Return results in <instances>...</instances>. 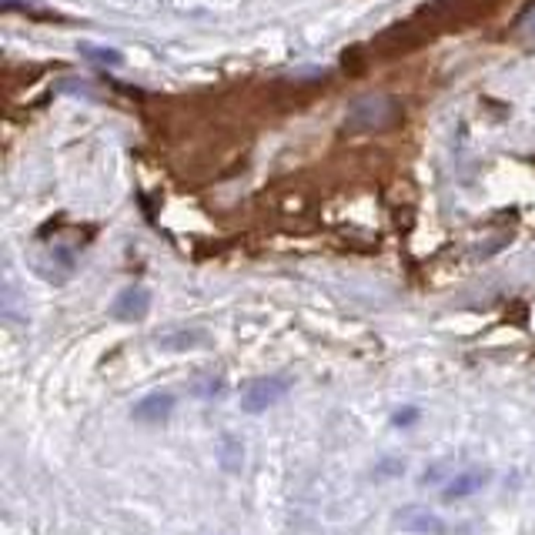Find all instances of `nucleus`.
Segmentation results:
<instances>
[{
  "label": "nucleus",
  "mask_w": 535,
  "mask_h": 535,
  "mask_svg": "<svg viewBox=\"0 0 535 535\" xmlns=\"http://www.w3.org/2000/svg\"><path fill=\"white\" fill-rule=\"evenodd\" d=\"M288 389H292V381L282 379V375H258V379H251L244 385L241 409L248 412V415H262V412H268L272 405H278V401L288 395Z\"/></svg>",
  "instance_id": "obj_1"
},
{
  "label": "nucleus",
  "mask_w": 535,
  "mask_h": 535,
  "mask_svg": "<svg viewBox=\"0 0 535 535\" xmlns=\"http://www.w3.org/2000/svg\"><path fill=\"white\" fill-rule=\"evenodd\" d=\"M395 114H399V104L389 98H365L358 101V104L348 111V121L345 124L351 127V131H371V127H385L395 121Z\"/></svg>",
  "instance_id": "obj_2"
},
{
  "label": "nucleus",
  "mask_w": 535,
  "mask_h": 535,
  "mask_svg": "<svg viewBox=\"0 0 535 535\" xmlns=\"http://www.w3.org/2000/svg\"><path fill=\"white\" fill-rule=\"evenodd\" d=\"M391 522L401 529V532H415V535H445V522L442 516H435L432 508L425 506H401Z\"/></svg>",
  "instance_id": "obj_3"
},
{
  "label": "nucleus",
  "mask_w": 535,
  "mask_h": 535,
  "mask_svg": "<svg viewBox=\"0 0 535 535\" xmlns=\"http://www.w3.org/2000/svg\"><path fill=\"white\" fill-rule=\"evenodd\" d=\"M147 312H151V292H147L144 284L124 288V292L114 298V305H111V315H114L117 321H141Z\"/></svg>",
  "instance_id": "obj_4"
},
{
  "label": "nucleus",
  "mask_w": 535,
  "mask_h": 535,
  "mask_svg": "<svg viewBox=\"0 0 535 535\" xmlns=\"http://www.w3.org/2000/svg\"><path fill=\"white\" fill-rule=\"evenodd\" d=\"M492 482V472L488 468H465V472H455V478L442 488V496L445 498H468L482 492V488Z\"/></svg>",
  "instance_id": "obj_5"
},
{
  "label": "nucleus",
  "mask_w": 535,
  "mask_h": 535,
  "mask_svg": "<svg viewBox=\"0 0 535 535\" xmlns=\"http://www.w3.org/2000/svg\"><path fill=\"white\" fill-rule=\"evenodd\" d=\"M177 399L171 395V391H151V395H144V399L134 405V415L137 422H165L171 419V412H175Z\"/></svg>",
  "instance_id": "obj_6"
},
{
  "label": "nucleus",
  "mask_w": 535,
  "mask_h": 535,
  "mask_svg": "<svg viewBox=\"0 0 535 535\" xmlns=\"http://www.w3.org/2000/svg\"><path fill=\"white\" fill-rule=\"evenodd\" d=\"M205 345H208L205 331H175V335L157 338V348L165 351H191V348H205Z\"/></svg>",
  "instance_id": "obj_7"
},
{
  "label": "nucleus",
  "mask_w": 535,
  "mask_h": 535,
  "mask_svg": "<svg viewBox=\"0 0 535 535\" xmlns=\"http://www.w3.org/2000/svg\"><path fill=\"white\" fill-rule=\"evenodd\" d=\"M218 465L224 468V472H241L244 465V445L238 442V438L231 435H224L221 438V445H218Z\"/></svg>",
  "instance_id": "obj_8"
},
{
  "label": "nucleus",
  "mask_w": 535,
  "mask_h": 535,
  "mask_svg": "<svg viewBox=\"0 0 535 535\" xmlns=\"http://www.w3.org/2000/svg\"><path fill=\"white\" fill-rule=\"evenodd\" d=\"M80 54H84V58H94L98 64H121V54L111 48H91V44H84Z\"/></svg>",
  "instance_id": "obj_9"
},
{
  "label": "nucleus",
  "mask_w": 535,
  "mask_h": 535,
  "mask_svg": "<svg viewBox=\"0 0 535 535\" xmlns=\"http://www.w3.org/2000/svg\"><path fill=\"white\" fill-rule=\"evenodd\" d=\"M415 419H419V409H401V412H395V415H391V425L401 428V425H412Z\"/></svg>",
  "instance_id": "obj_10"
}]
</instances>
